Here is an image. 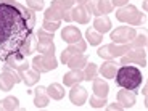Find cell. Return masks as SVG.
<instances>
[{
  "label": "cell",
  "mask_w": 148,
  "mask_h": 111,
  "mask_svg": "<svg viewBox=\"0 0 148 111\" xmlns=\"http://www.w3.org/2000/svg\"><path fill=\"white\" fill-rule=\"evenodd\" d=\"M34 32L27 18L13 2H0V61L16 53L23 40Z\"/></svg>",
  "instance_id": "1"
},
{
  "label": "cell",
  "mask_w": 148,
  "mask_h": 111,
  "mask_svg": "<svg viewBox=\"0 0 148 111\" xmlns=\"http://www.w3.org/2000/svg\"><path fill=\"white\" fill-rule=\"evenodd\" d=\"M116 84L121 87V89H127V90H137L142 85V73L138 68L135 66H129V64H124V66L118 68L114 74Z\"/></svg>",
  "instance_id": "2"
},
{
  "label": "cell",
  "mask_w": 148,
  "mask_h": 111,
  "mask_svg": "<svg viewBox=\"0 0 148 111\" xmlns=\"http://www.w3.org/2000/svg\"><path fill=\"white\" fill-rule=\"evenodd\" d=\"M132 48L134 47L130 42H127V44H114V42H111V44L103 45V47L98 48L97 55L103 60H114V58H121L122 55H126Z\"/></svg>",
  "instance_id": "3"
},
{
  "label": "cell",
  "mask_w": 148,
  "mask_h": 111,
  "mask_svg": "<svg viewBox=\"0 0 148 111\" xmlns=\"http://www.w3.org/2000/svg\"><path fill=\"white\" fill-rule=\"evenodd\" d=\"M116 18H118V21L127 23V24H130V26H140L142 21L145 19V15L140 13L134 5L127 3V5L121 7L118 11H116Z\"/></svg>",
  "instance_id": "4"
},
{
  "label": "cell",
  "mask_w": 148,
  "mask_h": 111,
  "mask_svg": "<svg viewBox=\"0 0 148 111\" xmlns=\"http://www.w3.org/2000/svg\"><path fill=\"white\" fill-rule=\"evenodd\" d=\"M56 66H58V61L55 58V53H40L32 60V68L39 73H48Z\"/></svg>",
  "instance_id": "5"
},
{
  "label": "cell",
  "mask_w": 148,
  "mask_h": 111,
  "mask_svg": "<svg viewBox=\"0 0 148 111\" xmlns=\"http://www.w3.org/2000/svg\"><path fill=\"white\" fill-rule=\"evenodd\" d=\"M121 64H138L147 66V52L143 48H132L121 56Z\"/></svg>",
  "instance_id": "6"
},
{
  "label": "cell",
  "mask_w": 148,
  "mask_h": 111,
  "mask_svg": "<svg viewBox=\"0 0 148 111\" xmlns=\"http://www.w3.org/2000/svg\"><path fill=\"white\" fill-rule=\"evenodd\" d=\"M3 64H7V66L16 69V71H18V74L21 76V79H23V73H24L26 69H29V63H27L26 56L21 55L19 52H16V53H13V55L7 56L5 61H3Z\"/></svg>",
  "instance_id": "7"
},
{
  "label": "cell",
  "mask_w": 148,
  "mask_h": 111,
  "mask_svg": "<svg viewBox=\"0 0 148 111\" xmlns=\"http://www.w3.org/2000/svg\"><path fill=\"white\" fill-rule=\"evenodd\" d=\"M135 36H137V34H135V29H134V27L119 26L111 32V40L114 42V44H127V42H130Z\"/></svg>",
  "instance_id": "8"
},
{
  "label": "cell",
  "mask_w": 148,
  "mask_h": 111,
  "mask_svg": "<svg viewBox=\"0 0 148 111\" xmlns=\"http://www.w3.org/2000/svg\"><path fill=\"white\" fill-rule=\"evenodd\" d=\"M85 48H87L85 40H79V42H76V44H69V45H68V48H64L63 53H61V63L66 64L68 61H69L71 56L76 55V53H84Z\"/></svg>",
  "instance_id": "9"
},
{
  "label": "cell",
  "mask_w": 148,
  "mask_h": 111,
  "mask_svg": "<svg viewBox=\"0 0 148 111\" xmlns=\"http://www.w3.org/2000/svg\"><path fill=\"white\" fill-rule=\"evenodd\" d=\"M116 98H118V103L122 106V110H129L135 105V92L134 90H127V89L119 90Z\"/></svg>",
  "instance_id": "10"
},
{
  "label": "cell",
  "mask_w": 148,
  "mask_h": 111,
  "mask_svg": "<svg viewBox=\"0 0 148 111\" xmlns=\"http://www.w3.org/2000/svg\"><path fill=\"white\" fill-rule=\"evenodd\" d=\"M69 100L71 103H74L76 106H81L87 101V90L84 87H81L79 84L73 85L71 87V92H69Z\"/></svg>",
  "instance_id": "11"
},
{
  "label": "cell",
  "mask_w": 148,
  "mask_h": 111,
  "mask_svg": "<svg viewBox=\"0 0 148 111\" xmlns=\"http://www.w3.org/2000/svg\"><path fill=\"white\" fill-rule=\"evenodd\" d=\"M71 18L79 24H87L90 21V13L84 5H76V7L71 8Z\"/></svg>",
  "instance_id": "12"
},
{
  "label": "cell",
  "mask_w": 148,
  "mask_h": 111,
  "mask_svg": "<svg viewBox=\"0 0 148 111\" xmlns=\"http://www.w3.org/2000/svg\"><path fill=\"white\" fill-rule=\"evenodd\" d=\"M61 39L66 44H76V42L82 40V34L76 26H66L61 31Z\"/></svg>",
  "instance_id": "13"
},
{
  "label": "cell",
  "mask_w": 148,
  "mask_h": 111,
  "mask_svg": "<svg viewBox=\"0 0 148 111\" xmlns=\"http://www.w3.org/2000/svg\"><path fill=\"white\" fill-rule=\"evenodd\" d=\"M36 32H31L29 36L23 40V44H21V47H19V50L18 52L21 53V55H24V56H27V55H31V53L36 50V44H37V39H36Z\"/></svg>",
  "instance_id": "14"
},
{
  "label": "cell",
  "mask_w": 148,
  "mask_h": 111,
  "mask_svg": "<svg viewBox=\"0 0 148 111\" xmlns=\"http://www.w3.org/2000/svg\"><path fill=\"white\" fill-rule=\"evenodd\" d=\"M48 101H50V97H48V93H47V89L42 87V85H39V87L34 90V105H36L37 108H45L48 105Z\"/></svg>",
  "instance_id": "15"
},
{
  "label": "cell",
  "mask_w": 148,
  "mask_h": 111,
  "mask_svg": "<svg viewBox=\"0 0 148 111\" xmlns=\"http://www.w3.org/2000/svg\"><path fill=\"white\" fill-rule=\"evenodd\" d=\"M63 81H64V85L73 87V85H76V84L84 81V73H82L81 69H71L68 74L63 76Z\"/></svg>",
  "instance_id": "16"
},
{
  "label": "cell",
  "mask_w": 148,
  "mask_h": 111,
  "mask_svg": "<svg viewBox=\"0 0 148 111\" xmlns=\"http://www.w3.org/2000/svg\"><path fill=\"white\" fill-rule=\"evenodd\" d=\"M93 29L100 34H105L111 29V21L108 18V15H100L97 16L95 21H93Z\"/></svg>",
  "instance_id": "17"
},
{
  "label": "cell",
  "mask_w": 148,
  "mask_h": 111,
  "mask_svg": "<svg viewBox=\"0 0 148 111\" xmlns=\"http://www.w3.org/2000/svg\"><path fill=\"white\" fill-rule=\"evenodd\" d=\"M87 63H89L87 55H84V53H76V55L71 56L69 61H68L66 64L71 68V69H82V68H85Z\"/></svg>",
  "instance_id": "18"
},
{
  "label": "cell",
  "mask_w": 148,
  "mask_h": 111,
  "mask_svg": "<svg viewBox=\"0 0 148 111\" xmlns=\"http://www.w3.org/2000/svg\"><path fill=\"white\" fill-rule=\"evenodd\" d=\"M108 90H110V85H108V82L105 81V79H101V77L93 79V95L105 97V98H106Z\"/></svg>",
  "instance_id": "19"
},
{
  "label": "cell",
  "mask_w": 148,
  "mask_h": 111,
  "mask_svg": "<svg viewBox=\"0 0 148 111\" xmlns=\"http://www.w3.org/2000/svg\"><path fill=\"white\" fill-rule=\"evenodd\" d=\"M98 71H100V74L103 76V77L111 79V77H114L116 71H118V63L113 61V60H108V61H105V63L101 64Z\"/></svg>",
  "instance_id": "20"
},
{
  "label": "cell",
  "mask_w": 148,
  "mask_h": 111,
  "mask_svg": "<svg viewBox=\"0 0 148 111\" xmlns=\"http://www.w3.org/2000/svg\"><path fill=\"white\" fill-rule=\"evenodd\" d=\"M15 84H18V82H16V79L13 77L11 74L2 71V74H0V90L8 92V90L13 89V85H15Z\"/></svg>",
  "instance_id": "21"
},
{
  "label": "cell",
  "mask_w": 148,
  "mask_h": 111,
  "mask_svg": "<svg viewBox=\"0 0 148 111\" xmlns=\"http://www.w3.org/2000/svg\"><path fill=\"white\" fill-rule=\"evenodd\" d=\"M47 93H48V97H50L52 100H61V98L64 97V87H63L61 84H56V82H53V84L48 85Z\"/></svg>",
  "instance_id": "22"
},
{
  "label": "cell",
  "mask_w": 148,
  "mask_h": 111,
  "mask_svg": "<svg viewBox=\"0 0 148 111\" xmlns=\"http://www.w3.org/2000/svg\"><path fill=\"white\" fill-rule=\"evenodd\" d=\"M39 79H40V73H39V71H36V69H26L24 73H23V82H24L27 87L37 84V82H39Z\"/></svg>",
  "instance_id": "23"
},
{
  "label": "cell",
  "mask_w": 148,
  "mask_h": 111,
  "mask_svg": "<svg viewBox=\"0 0 148 111\" xmlns=\"http://www.w3.org/2000/svg\"><path fill=\"white\" fill-rule=\"evenodd\" d=\"M113 2L111 0H97V10H98V16L100 15H108L113 11Z\"/></svg>",
  "instance_id": "24"
},
{
  "label": "cell",
  "mask_w": 148,
  "mask_h": 111,
  "mask_svg": "<svg viewBox=\"0 0 148 111\" xmlns=\"http://www.w3.org/2000/svg\"><path fill=\"white\" fill-rule=\"evenodd\" d=\"M36 52H40V53H55V44H53V40H50V42L37 40Z\"/></svg>",
  "instance_id": "25"
},
{
  "label": "cell",
  "mask_w": 148,
  "mask_h": 111,
  "mask_svg": "<svg viewBox=\"0 0 148 111\" xmlns=\"http://www.w3.org/2000/svg\"><path fill=\"white\" fill-rule=\"evenodd\" d=\"M85 39H87V42H89L90 45H98L101 42V34L100 32H97L93 27H89L87 29V32H85Z\"/></svg>",
  "instance_id": "26"
},
{
  "label": "cell",
  "mask_w": 148,
  "mask_h": 111,
  "mask_svg": "<svg viewBox=\"0 0 148 111\" xmlns=\"http://www.w3.org/2000/svg\"><path fill=\"white\" fill-rule=\"evenodd\" d=\"M2 105H3V110L5 111H15L19 108V101L16 97H7L2 100Z\"/></svg>",
  "instance_id": "27"
},
{
  "label": "cell",
  "mask_w": 148,
  "mask_h": 111,
  "mask_svg": "<svg viewBox=\"0 0 148 111\" xmlns=\"http://www.w3.org/2000/svg\"><path fill=\"white\" fill-rule=\"evenodd\" d=\"M97 73H98V68L95 63H87L84 69V81H93L97 77Z\"/></svg>",
  "instance_id": "28"
},
{
  "label": "cell",
  "mask_w": 148,
  "mask_h": 111,
  "mask_svg": "<svg viewBox=\"0 0 148 111\" xmlns=\"http://www.w3.org/2000/svg\"><path fill=\"white\" fill-rule=\"evenodd\" d=\"M50 7L56 8L58 11H61V13H63L64 10H71V8L74 7V3L71 2V0H53Z\"/></svg>",
  "instance_id": "29"
},
{
  "label": "cell",
  "mask_w": 148,
  "mask_h": 111,
  "mask_svg": "<svg viewBox=\"0 0 148 111\" xmlns=\"http://www.w3.org/2000/svg\"><path fill=\"white\" fill-rule=\"evenodd\" d=\"M44 18L47 21H61V11H58L53 7H48L44 13Z\"/></svg>",
  "instance_id": "30"
},
{
  "label": "cell",
  "mask_w": 148,
  "mask_h": 111,
  "mask_svg": "<svg viewBox=\"0 0 148 111\" xmlns=\"http://www.w3.org/2000/svg\"><path fill=\"white\" fill-rule=\"evenodd\" d=\"M36 36H37V40H42V42H50V40H53V32H50V31H45L44 27L37 31Z\"/></svg>",
  "instance_id": "31"
},
{
  "label": "cell",
  "mask_w": 148,
  "mask_h": 111,
  "mask_svg": "<svg viewBox=\"0 0 148 111\" xmlns=\"http://www.w3.org/2000/svg\"><path fill=\"white\" fill-rule=\"evenodd\" d=\"M60 26H61V21H47V19H44V24H42V27L45 31H50V32L58 31Z\"/></svg>",
  "instance_id": "32"
},
{
  "label": "cell",
  "mask_w": 148,
  "mask_h": 111,
  "mask_svg": "<svg viewBox=\"0 0 148 111\" xmlns=\"http://www.w3.org/2000/svg\"><path fill=\"white\" fill-rule=\"evenodd\" d=\"M105 103H106V98H105V97H97V95L90 97V106H93V108H103Z\"/></svg>",
  "instance_id": "33"
},
{
  "label": "cell",
  "mask_w": 148,
  "mask_h": 111,
  "mask_svg": "<svg viewBox=\"0 0 148 111\" xmlns=\"http://www.w3.org/2000/svg\"><path fill=\"white\" fill-rule=\"evenodd\" d=\"M26 2H27V7L34 11L44 8V0H26Z\"/></svg>",
  "instance_id": "34"
},
{
  "label": "cell",
  "mask_w": 148,
  "mask_h": 111,
  "mask_svg": "<svg viewBox=\"0 0 148 111\" xmlns=\"http://www.w3.org/2000/svg\"><path fill=\"white\" fill-rule=\"evenodd\" d=\"M61 19H64L66 23L73 21V18H71V10H64L63 13H61Z\"/></svg>",
  "instance_id": "35"
},
{
  "label": "cell",
  "mask_w": 148,
  "mask_h": 111,
  "mask_svg": "<svg viewBox=\"0 0 148 111\" xmlns=\"http://www.w3.org/2000/svg\"><path fill=\"white\" fill-rule=\"evenodd\" d=\"M111 2H113V7H124L129 3V0H111Z\"/></svg>",
  "instance_id": "36"
},
{
  "label": "cell",
  "mask_w": 148,
  "mask_h": 111,
  "mask_svg": "<svg viewBox=\"0 0 148 111\" xmlns=\"http://www.w3.org/2000/svg\"><path fill=\"white\" fill-rule=\"evenodd\" d=\"M108 110H110V111H121L122 106L119 103H113V105H110V106H108Z\"/></svg>",
  "instance_id": "37"
},
{
  "label": "cell",
  "mask_w": 148,
  "mask_h": 111,
  "mask_svg": "<svg viewBox=\"0 0 148 111\" xmlns=\"http://www.w3.org/2000/svg\"><path fill=\"white\" fill-rule=\"evenodd\" d=\"M71 2H73L74 5H84L87 0H71Z\"/></svg>",
  "instance_id": "38"
},
{
  "label": "cell",
  "mask_w": 148,
  "mask_h": 111,
  "mask_svg": "<svg viewBox=\"0 0 148 111\" xmlns=\"http://www.w3.org/2000/svg\"><path fill=\"white\" fill-rule=\"evenodd\" d=\"M0 110H3V105H2V101H0Z\"/></svg>",
  "instance_id": "39"
}]
</instances>
